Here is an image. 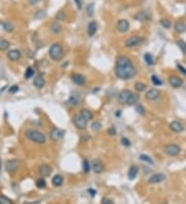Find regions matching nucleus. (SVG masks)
Wrapping results in <instances>:
<instances>
[{
	"mask_svg": "<svg viewBox=\"0 0 186 204\" xmlns=\"http://www.w3.org/2000/svg\"><path fill=\"white\" fill-rule=\"evenodd\" d=\"M137 74V69L134 63L128 57L119 56L116 59V65H115V75L117 78L122 81H127L134 77Z\"/></svg>",
	"mask_w": 186,
	"mask_h": 204,
	"instance_id": "nucleus-1",
	"label": "nucleus"
},
{
	"mask_svg": "<svg viewBox=\"0 0 186 204\" xmlns=\"http://www.w3.org/2000/svg\"><path fill=\"white\" fill-rule=\"evenodd\" d=\"M25 136L32 142L37 143V144H44L46 143L47 137L43 132L38 131L35 129H27L25 131Z\"/></svg>",
	"mask_w": 186,
	"mask_h": 204,
	"instance_id": "nucleus-2",
	"label": "nucleus"
},
{
	"mask_svg": "<svg viewBox=\"0 0 186 204\" xmlns=\"http://www.w3.org/2000/svg\"><path fill=\"white\" fill-rule=\"evenodd\" d=\"M49 56L53 61H60L64 56L62 45L58 42L53 43L49 49Z\"/></svg>",
	"mask_w": 186,
	"mask_h": 204,
	"instance_id": "nucleus-3",
	"label": "nucleus"
},
{
	"mask_svg": "<svg viewBox=\"0 0 186 204\" xmlns=\"http://www.w3.org/2000/svg\"><path fill=\"white\" fill-rule=\"evenodd\" d=\"M163 152H165V155L170 156V157H177V156H179L180 153H181V147L176 143H170V144L165 145Z\"/></svg>",
	"mask_w": 186,
	"mask_h": 204,
	"instance_id": "nucleus-4",
	"label": "nucleus"
},
{
	"mask_svg": "<svg viewBox=\"0 0 186 204\" xmlns=\"http://www.w3.org/2000/svg\"><path fill=\"white\" fill-rule=\"evenodd\" d=\"M143 41H144V38L141 35H132L125 41L124 45H125V47H127V49H132V47H139Z\"/></svg>",
	"mask_w": 186,
	"mask_h": 204,
	"instance_id": "nucleus-5",
	"label": "nucleus"
},
{
	"mask_svg": "<svg viewBox=\"0 0 186 204\" xmlns=\"http://www.w3.org/2000/svg\"><path fill=\"white\" fill-rule=\"evenodd\" d=\"M50 138L51 140L55 141V142H57V141H59L60 139H62L64 136V131L61 129L57 128V127H54V128L51 129L50 131Z\"/></svg>",
	"mask_w": 186,
	"mask_h": 204,
	"instance_id": "nucleus-6",
	"label": "nucleus"
},
{
	"mask_svg": "<svg viewBox=\"0 0 186 204\" xmlns=\"http://www.w3.org/2000/svg\"><path fill=\"white\" fill-rule=\"evenodd\" d=\"M87 123H88V121L85 120V119L80 115H76L74 118V124L76 128L79 130H85L87 128Z\"/></svg>",
	"mask_w": 186,
	"mask_h": 204,
	"instance_id": "nucleus-7",
	"label": "nucleus"
},
{
	"mask_svg": "<svg viewBox=\"0 0 186 204\" xmlns=\"http://www.w3.org/2000/svg\"><path fill=\"white\" fill-rule=\"evenodd\" d=\"M131 94H132V92L130 90L126 89V90L121 91V92L119 93V95H118V102H119L120 104H127Z\"/></svg>",
	"mask_w": 186,
	"mask_h": 204,
	"instance_id": "nucleus-8",
	"label": "nucleus"
},
{
	"mask_svg": "<svg viewBox=\"0 0 186 204\" xmlns=\"http://www.w3.org/2000/svg\"><path fill=\"white\" fill-rule=\"evenodd\" d=\"M19 166H20V163L18 160H16V159L8 160L6 161V163H5V170H6L7 172L13 173V172H15L16 170L19 168Z\"/></svg>",
	"mask_w": 186,
	"mask_h": 204,
	"instance_id": "nucleus-9",
	"label": "nucleus"
},
{
	"mask_svg": "<svg viewBox=\"0 0 186 204\" xmlns=\"http://www.w3.org/2000/svg\"><path fill=\"white\" fill-rule=\"evenodd\" d=\"M169 84L175 89H179L183 86V79L177 75H171L169 77Z\"/></svg>",
	"mask_w": 186,
	"mask_h": 204,
	"instance_id": "nucleus-10",
	"label": "nucleus"
},
{
	"mask_svg": "<svg viewBox=\"0 0 186 204\" xmlns=\"http://www.w3.org/2000/svg\"><path fill=\"white\" fill-rule=\"evenodd\" d=\"M129 28H130V25H129V22L127 20H124V19H121L118 21L117 23V30L119 31L121 33H125L127 32L129 30Z\"/></svg>",
	"mask_w": 186,
	"mask_h": 204,
	"instance_id": "nucleus-11",
	"label": "nucleus"
},
{
	"mask_svg": "<svg viewBox=\"0 0 186 204\" xmlns=\"http://www.w3.org/2000/svg\"><path fill=\"white\" fill-rule=\"evenodd\" d=\"M91 169L93 172H95L96 174H99L103 171V164L101 163L99 159H94L91 163Z\"/></svg>",
	"mask_w": 186,
	"mask_h": 204,
	"instance_id": "nucleus-12",
	"label": "nucleus"
},
{
	"mask_svg": "<svg viewBox=\"0 0 186 204\" xmlns=\"http://www.w3.org/2000/svg\"><path fill=\"white\" fill-rule=\"evenodd\" d=\"M159 96H160V92L157 89H155V88L148 90L147 92H146V94H145L146 99H148V100H150V101L156 100V99L159 98Z\"/></svg>",
	"mask_w": 186,
	"mask_h": 204,
	"instance_id": "nucleus-13",
	"label": "nucleus"
},
{
	"mask_svg": "<svg viewBox=\"0 0 186 204\" xmlns=\"http://www.w3.org/2000/svg\"><path fill=\"white\" fill-rule=\"evenodd\" d=\"M165 179V175L163 173H155V174H152L150 177H149L148 179V183H162L163 180Z\"/></svg>",
	"mask_w": 186,
	"mask_h": 204,
	"instance_id": "nucleus-14",
	"label": "nucleus"
},
{
	"mask_svg": "<svg viewBox=\"0 0 186 204\" xmlns=\"http://www.w3.org/2000/svg\"><path fill=\"white\" fill-rule=\"evenodd\" d=\"M169 127H170L171 131H173L175 133H180V132H182L183 130H184V126H183L179 121L171 122L170 125H169Z\"/></svg>",
	"mask_w": 186,
	"mask_h": 204,
	"instance_id": "nucleus-15",
	"label": "nucleus"
},
{
	"mask_svg": "<svg viewBox=\"0 0 186 204\" xmlns=\"http://www.w3.org/2000/svg\"><path fill=\"white\" fill-rule=\"evenodd\" d=\"M72 81H74V84L77 85V86H83V85L85 84V81H86V78L83 74H80V73H75V74L72 75Z\"/></svg>",
	"mask_w": 186,
	"mask_h": 204,
	"instance_id": "nucleus-16",
	"label": "nucleus"
},
{
	"mask_svg": "<svg viewBox=\"0 0 186 204\" xmlns=\"http://www.w3.org/2000/svg\"><path fill=\"white\" fill-rule=\"evenodd\" d=\"M38 172L43 177H47L52 173V168H51V166L48 165V164H43V165L39 166Z\"/></svg>",
	"mask_w": 186,
	"mask_h": 204,
	"instance_id": "nucleus-17",
	"label": "nucleus"
},
{
	"mask_svg": "<svg viewBox=\"0 0 186 204\" xmlns=\"http://www.w3.org/2000/svg\"><path fill=\"white\" fill-rule=\"evenodd\" d=\"M97 29H98L97 23L95 21H91V22H89L88 27H87V33H88V35L90 36V37H92V36H94L95 33L97 32Z\"/></svg>",
	"mask_w": 186,
	"mask_h": 204,
	"instance_id": "nucleus-18",
	"label": "nucleus"
},
{
	"mask_svg": "<svg viewBox=\"0 0 186 204\" xmlns=\"http://www.w3.org/2000/svg\"><path fill=\"white\" fill-rule=\"evenodd\" d=\"M7 58L10 61H18L21 58V52L19 50H10L7 53Z\"/></svg>",
	"mask_w": 186,
	"mask_h": 204,
	"instance_id": "nucleus-19",
	"label": "nucleus"
},
{
	"mask_svg": "<svg viewBox=\"0 0 186 204\" xmlns=\"http://www.w3.org/2000/svg\"><path fill=\"white\" fill-rule=\"evenodd\" d=\"M33 85H34V87H36L37 89H41V88H44L45 85H46V81H45L41 75H36L34 79H33Z\"/></svg>",
	"mask_w": 186,
	"mask_h": 204,
	"instance_id": "nucleus-20",
	"label": "nucleus"
},
{
	"mask_svg": "<svg viewBox=\"0 0 186 204\" xmlns=\"http://www.w3.org/2000/svg\"><path fill=\"white\" fill-rule=\"evenodd\" d=\"M138 173H139V167L137 165H131L130 168L128 170V179L129 180H134V178L137 177Z\"/></svg>",
	"mask_w": 186,
	"mask_h": 204,
	"instance_id": "nucleus-21",
	"label": "nucleus"
},
{
	"mask_svg": "<svg viewBox=\"0 0 186 204\" xmlns=\"http://www.w3.org/2000/svg\"><path fill=\"white\" fill-rule=\"evenodd\" d=\"M66 103L68 104L69 106H78L79 103H80V98H79L78 95L72 94L69 96V98L67 99Z\"/></svg>",
	"mask_w": 186,
	"mask_h": 204,
	"instance_id": "nucleus-22",
	"label": "nucleus"
},
{
	"mask_svg": "<svg viewBox=\"0 0 186 204\" xmlns=\"http://www.w3.org/2000/svg\"><path fill=\"white\" fill-rule=\"evenodd\" d=\"M174 29L177 33H183L186 31V24L182 21H178V22L175 23Z\"/></svg>",
	"mask_w": 186,
	"mask_h": 204,
	"instance_id": "nucleus-23",
	"label": "nucleus"
},
{
	"mask_svg": "<svg viewBox=\"0 0 186 204\" xmlns=\"http://www.w3.org/2000/svg\"><path fill=\"white\" fill-rule=\"evenodd\" d=\"M63 181H64V178L61 174H56L55 176H53V178H52V183H53V186L54 187L62 186Z\"/></svg>",
	"mask_w": 186,
	"mask_h": 204,
	"instance_id": "nucleus-24",
	"label": "nucleus"
},
{
	"mask_svg": "<svg viewBox=\"0 0 186 204\" xmlns=\"http://www.w3.org/2000/svg\"><path fill=\"white\" fill-rule=\"evenodd\" d=\"M80 115H82L85 120H87V121H91L92 120V118H93V113H92V111L90 109H88V108H83L80 111Z\"/></svg>",
	"mask_w": 186,
	"mask_h": 204,
	"instance_id": "nucleus-25",
	"label": "nucleus"
},
{
	"mask_svg": "<svg viewBox=\"0 0 186 204\" xmlns=\"http://www.w3.org/2000/svg\"><path fill=\"white\" fill-rule=\"evenodd\" d=\"M139 100H140V94H138V93H132L127 102V105H136V104H138Z\"/></svg>",
	"mask_w": 186,
	"mask_h": 204,
	"instance_id": "nucleus-26",
	"label": "nucleus"
},
{
	"mask_svg": "<svg viewBox=\"0 0 186 204\" xmlns=\"http://www.w3.org/2000/svg\"><path fill=\"white\" fill-rule=\"evenodd\" d=\"M61 26H60V24H59L58 22H54V23H52L51 24V31H52L53 33H55V34H58V33H60L61 32Z\"/></svg>",
	"mask_w": 186,
	"mask_h": 204,
	"instance_id": "nucleus-27",
	"label": "nucleus"
},
{
	"mask_svg": "<svg viewBox=\"0 0 186 204\" xmlns=\"http://www.w3.org/2000/svg\"><path fill=\"white\" fill-rule=\"evenodd\" d=\"M134 18H136L138 21H147L149 19V15L146 11H140L139 13H137V15L134 16Z\"/></svg>",
	"mask_w": 186,
	"mask_h": 204,
	"instance_id": "nucleus-28",
	"label": "nucleus"
},
{
	"mask_svg": "<svg viewBox=\"0 0 186 204\" xmlns=\"http://www.w3.org/2000/svg\"><path fill=\"white\" fill-rule=\"evenodd\" d=\"M35 185L38 189H45L47 187V181L44 177H39V178L36 179Z\"/></svg>",
	"mask_w": 186,
	"mask_h": 204,
	"instance_id": "nucleus-29",
	"label": "nucleus"
},
{
	"mask_svg": "<svg viewBox=\"0 0 186 204\" xmlns=\"http://www.w3.org/2000/svg\"><path fill=\"white\" fill-rule=\"evenodd\" d=\"M82 168H83V171L85 173H88V172L91 170V164L89 163V161L87 159H84L83 163H82Z\"/></svg>",
	"mask_w": 186,
	"mask_h": 204,
	"instance_id": "nucleus-30",
	"label": "nucleus"
},
{
	"mask_svg": "<svg viewBox=\"0 0 186 204\" xmlns=\"http://www.w3.org/2000/svg\"><path fill=\"white\" fill-rule=\"evenodd\" d=\"M176 43L178 45V47L182 52L183 55H186V42L184 40H182V39H179V40L176 41Z\"/></svg>",
	"mask_w": 186,
	"mask_h": 204,
	"instance_id": "nucleus-31",
	"label": "nucleus"
},
{
	"mask_svg": "<svg viewBox=\"0 0 186 204\" xmlns=\"http://www.w3.org/2000/svg\"><path fill=\"white\" fill-rule=\"evenodd\" d=\"M144 60H145L146 64L148 65L154 64V59H153V56L151 55V53H146L145 55H144Z\"/></svg>",
	"mask_w": 186,
	"mask_h": 204,
	"instance_id": "nucleus-32",
	"label": "nucleus"
},
{
	"mask_svg": "<svg viewBox=\"0 0 186 204\" xmlns=\"http://www.w3.org/2000/svg\"><path fill=\"white\" fill-rule=\"evenodd\" d=\"M151 81H152V84H153L154 86H162V84H163L161 79L155 74L151 75Z\"/></svg>",
	"mask_w": 186,
	"mask_h": 204,
	"instance_id": "nucleus-33",
	"label": "nucleus"
},
{
	"mask_svg": "<svg viewBox=\"0 0 186 204\" xmlns=\"http://www.w3.org/2000/svg\"><path fill=\"white\" fill-rule=\"evenodd\" d=\"M139 158H140V160L142 161V162H146V163H148V164H154L153 160H152V158L149 157L148 155L142 154V155H140Z\"/></svg>",
	"mask_w": 186,
	"mask_h": 204,
	"instance_id": "nucleus-34",
	"label": "nucleus"
},
{
	"mask_svg": "<svg viewBox=\"0 0 186 204\" xmlns=\"http://www.w3.org/2000/svg\"><path fill=\"white\" fill-rule=\"evenodd\" d=\"M146 88H147L146 84L141 83V81H138V83H136V85H134V89H136L137 92H143V91L146 90Z\"/></svg>",
	"mask_w": 186,
	"mask_h": 204,
	"instance_id": "nucleus-35",
	"label": "nucleus"
},
{
	"mask_svg": "<svg viewBox=\"0 0 186 204\" xmlns=\"http://www.w3.org/2000/svg\"><path fill=\"white\" fill-rule=\"evenodd\" d=\"M159 24L161 25L163 28H165V29H170L171 26H172L171 21L170 20H168V19H161L159 21Z\"/></svg>",
	"mask_w": 186,
	"mask_h": 204,
	"instance_id": "nucleus-36",
	"label": "nucleus"
},
{
	"mask_svg": "<svg viewBox=\"0 0 186 204\" xmlns=\"http://www.w3.org/2000/svg\"><path fill=\"white\" fill-rule=\"evenodd\" d=\"M25 78L26 79H29L31 77H33L34 76V69H33L32 67H28L26 69V71H25Z\"/></svg>",
	"mask_w": 186,
	"mask_h": 204,
	"instance_id": "nucleus-37",
	"label": "nucleus"
},
{
	"mask_svg": "<svg viewBox=\"0 0 186 204\" xmlns=\"http://www.w3.org/2000/svg\"><path fill=\"white\" fill-rule=\"evenodd\" d=\"M10 41L5 40V39H0V51H5L10 47Z\"/></svg>",
	"mask_w": 186,
	"mask_h": 204,
	"instance_id": "nucleus-38",
	"label": "nucleus"
},
{
	"mask_svg": "<svg viewBox=\"0 0 186 204\" xmlns=\"http://www.w3.org/2000/svg\"><path fill=\"white\" fill-rule=\"evenodd\" d=\"M86 11H87V15L89 17H92L93 13H94V3H89L87 4L86 6Z\"/></svg>",
	"mask_w": 186,
	"mask_h": 204,
	"instance_id": "nucleus-39",
	"label": "nucleus"
},
{
	"mask_svg": "<svg viewBox=\"0 0 186 204\" xmlns=\"http://www.w3.org/2000/svg\"><path fill=\"white\" fill-rule=\"evenodd\" d=\"M0 204H14V202L8 197L4 196V195H0Z\"/></svg>",
	"mask_w": 186,
	"mask_h": 204,
	"instance_id": "nucleus-40",
	"label": "nucleus"
},
{
	"mask_svg": "<svg viewBox=\"0 0 186 204\" xmlns=\"http://www.w3.org/2000/svg\"><path fill=\"white\" fill-rule=\"evenodd\" d=\"M91 129H92V131H95V132L99 131V130L101 129V123L98 121L93 122V123L91 124Z\"/></svg>",
	"mask_w": 186,
	"mask_h": 204,
	"instance_id": "nucleus-41",
	"label": "nucleus"
},
{
	"mask_svg": "<svg viewBox=\"0 0 186 204\" xmlns=\"http://www.w3.org/2000/svg\"><path fill=\"white\" fill-rule=\"evenodd\" d=\"M2 27H3V29L6 31V32H12V31L14 30V27L13 25L10 24V22H3L2 23Z\"/></svg>",
	"mask_w": 186,
	"mask_h": 204,
	"instance_id": "nucleus-42",
	"label": "nucleus"
},
{
	"mask_svg": "<svg viewBox=\"0 0 186 204\" xmlns=\"http://www.w3.org/2000/svg\"><path fill=\"white\" fill-rule=\"evenodd\" d=\"M65 13H64L63 10H59L57 13H56V17L55 19L57 20V21H64L65 20Z\"/></svg>",
	"mask_w": 186,
	"mask_h": 204,
	"instance_id": "nucleus-43",
	"label": "nucleus"
},
{
	"mask_svg": "<svg viewBox=\"0 0 186 204\" xmlns=\"http://www.w3.org/2000/svg\"><path fill=\"white\" fill-rule=\"evenodd\" d=\"M134 109H136V111L139 113V115H145V107H144L142 104H136V105H134Z\"/></svg>",
	"mask_w": 186,
	"mask_h": 204,
	"instance_id": "nucleus-44",
	"label": "nucleus"
},
{
	"mask_svg": "<svg viewBox=\"0 0 186 204\" xmlns=\"http://www.w3.org/2000/svg\"><path fill=\"white\" fill-rule=\"evenodd\" d=\"M121 143H122V145L125 146V147H129V146L131 145L130 140H129L128 138H126V137H122V138H121Z\"/></svg>",
	"mask_w": 186,
	"mask_h": 204,
	"instance_id": "nucleus-45",
	"label": "nucleus"
},
{
	"mask_svg": "<svg viewBox=\"0 0 186 204\" xmlns=\"http://www.w3.org/2000/svg\"><path fill=\"white\" fill-rule=\"evenodd\" d=\"M45 17H46V11L45 10H38L37 13H36V15H35V19L41 20V19H44Z\"/></svg>",
	"mask_w": 186,
	"mask_h": 204,
	"instance_id": "nucleus-46",
	"label": "nucleus"
},
{
	"mask_svg": "<svg viewBox=\"0 0 186 204\" xmlns=\"http://www.w3.org/2000/svg\"><path fill=\"white\" fill-rule=\"evenodd\" d=\"M101 204H115L114 201L112 199H110L108 197H103V200H101Z\"/></svg>",
	"mask_w": 186,
	"mask_h": 204,
	"instance_id": "nucleus-47",
	"label": "nucleus"
},
{
	"mask_svg": "<svg viewBox=\"0 0 186 204\" xmlns=\"http://www.w3.org/2000/svg\"><path fill=\"white\" fill-rule=\"evenodd\" d=\"M20 88L17 86V85H15V86H12L10 88V94H16L17 92H19Z\"/></svg>",
	"mask_w": 186,
	"mask_h": 204,
	"instance_id": "nucleus-48",
	"label": "nucleus"
},
{
	"mask_svg": "<svg viewBox=\"0 0 186 204\" xmlns=\"http://www.w3.org/2000/svg\"><path fill=\"white\" fill-rule=\"evenodd\" d=\"M107 132H108V134H109L110 136H115V135H116V129H115L114 126L110 127Z\"/></svg>",
	"mask_w": 186,
	"mask_h": 204,
	"instance_id": "nucleus-49",
	"label": "nucleus"
},
{
	"mask_svg": "<svg viewBox=\"0 0 186 204\" xmlns=\"http://www.w3.org/2000/svg\"><path fill=\"white\" fill-rule=\"evenodd\" d=\"M177 67H178L179 71L181 72L182 74H184V75L186 76V68H185V67H183L181 64H177Z\"/></svg>",
	"mask_w": 186,
	"mask_h": 204,
	"instance_id": "nucleus-50",
	"label": "nucleus"
},
{
	"mask_svg": "<svg viewBox=\"0 0 186 204\" xmlns=\"http://www.w3.org/2000/svg\"><path fill=\"white\" fill-rule=\"evenodd\" d=\"M75 3L79 9H82V7H83V2H82V0H75Z\"/></svg>",
	"mask_w": 186,
	"mask_h": 204,
	"instance_id": "nucleus-51",
	"label": "nucleus"
},
{
	"mask_svg": "<svg viewBox=\"0 0 186 204\" xmlns=\"http://www.w3.org/2000/svg\"><path fill=\"white\" fill-rule=\"evenodd\" d=\"M88 192H89V194L91 195L92 197H94L95 195H96V191H95V190H92V189H89L88 190Z\"/></svg>",
	"mask_w": 186,
	"mask_h": 204,
	"instance_id": "nucleus-52",
	"label": "nucleus"
},
{
	"mask_svg": "<svg viewBox=\"0 0 186 204\" xmlns=\"http://www.w3.org/2000/svg\"><path fill=\"white\" fill-rule=\"evenodd\" d=\"M39 1H41V0H30V4H31V5L37 4Z\"/></svg>",
	"mask_w": 186,
	"mask_h": 204,
	"instance_id": "nucleus-53",
	"label": "nucleus"
},
{
	"mask_svg": "<svg viewBox=\"0 0 186 204\" xmlns=\"http://www.w3.org/2000/svg\"><path fill=\"white\" fill-rule=\"evenodd\" d=\"M82 139L83 140H88L89 139V136H88V134H86V136H82Z\"/></svg>",
	"mask_w": 186,
	"mask_h": 204,
	"instance_id": "nucleus-54",
	"label": "nucleus"
},
{
	"mask_svg": "<svg viewBox=\"0 0 186 204\" xmlns=\"http://www.w3.org/2000/svg\"><path fill=\"white\" fill-rule=\"evenodd\" d=\"M115 115H116V117H120L121 115V111L119 110V111H116V113H115Z\"/></svg>",
	"mask_w": 186,
	"mask_h": 204,
	"instance_id": "nucleus-55",
	"label": "nucleus"
},
{
	"mask_svg": "<svg viewBox=\"0 0 186 204\" xmlns=\"http://www.w3.org/2000/svg\"><path fill=\"white\" fill-rule=\"evenodd\" d=\"M162 204H169V203H168V202H163Z\"/></svg>",
	"mask_w": 186,
	"mask_h": 204,
	"instance_id": "nucleus-56",
	"label": "nucleus"
},
{
	"mask_svg": "<svg viewBox=\"0 0 186 204\" xmlns=\"http://www.w3.org/2000/svg\"><path fill=\"white\" fill-rule=\"evenodd\" d=\"M0 168H1V165H0Z\"/></svg>",
	"mask_w": 186,
	"mask_h": 204,
	"instance_id": "nucleus-57",
	"label": "nucleus"
}]
</instances>
